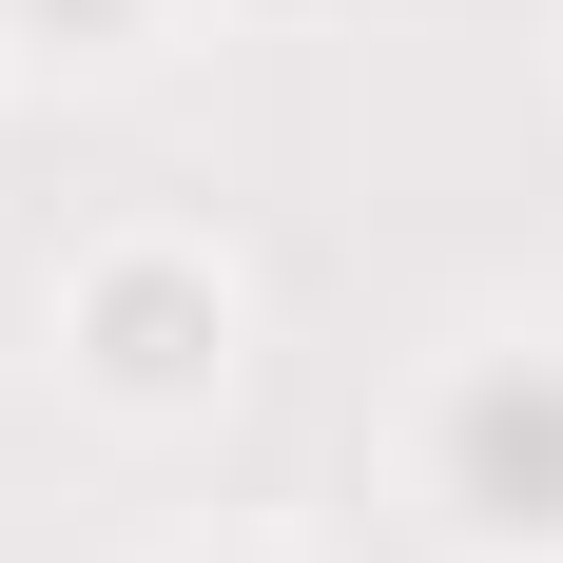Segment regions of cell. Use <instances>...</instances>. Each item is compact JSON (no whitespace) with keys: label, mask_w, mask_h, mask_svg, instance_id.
I'll return each instance as SVG.
<instances>
[{"label":"cell","mask_w":563,"mask_h":563,"mask_svg":"<svg viewBox=\"0 0 563 563\" xmlns=\"http://www.w3.org/2000/svg\"><path fill=\"white\" fill-rule=\"evenodd\" d=\"M98 331H117V369H136V389H175V369H195V291H175V273H117Z\"/></svg>","instance_id":"obj_2"},{"label":"cell","mask_w":563,"mask_h":563,"mask_svg":"<svg viewBox=\"0 0 563 563\" xmlns=\"http://www.w3.org/2000/svg\"><path fill=\"white\" fill-rule=\"evenodd\" d=\"M58 20H117V0H58Z\"/></svg>","instance_id":"obj_3"},{"label":"cell","mask_w":563,"mask_h":563,"mask_svg":"<svg viewBox=\"0 0 563 563\" xmlns=\"http://www.w3.org/2000/svg\"><path fill=\"white\" fill-rule=\"evenodd\" d=\"M448 486L466 525H563V369H486L448 408Z\"/></svg>","instance_id":"obj_1"}]
</instances>
